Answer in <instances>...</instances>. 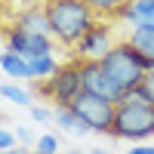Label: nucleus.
I'll return each mask as SVG.
<instances>
[{
	"mask_svg": "<svg viewBox=\"0 0 154 154\" xmlns=\"http://www.w3.org/2000/svg\"><path fill=\"white\" fill-rule=\"evenodd\" d=\"M83 3L96 12V19H108V22H117L120 9L126 6V0H83Z\"/></svg>",
	"mask_w": 154,
	"mask_h": 154,
	"instance_id": "dca6fc26",
	"label": "nucleus"
},
{
	"mask_svg": "<svg viewBox=\"0 0 154 154\" xmlns=\"http://www.w3.org/2000/svg\"><path fill=\"white\" fill-rule=\"evenodd\" d=\"M71 111L80 117L89 133H99V136H111V126H114V111H117V102L111 99H102V96H93L80 89L71 102Z\"/></svg>",
	"mask_w": 154,
	"mask_h": 154,
	"instance_id": "39448f33",
	"label": "nucleus"
},
{
	"mask_svg": "<svg viewBox=\"0 0 154 154\" xmlns=\"http://www.w3.org/2000/svg\"><path fill=\"white\" fill-rule=\"evenodd\" d=\"M126 154H154V145H145V142H142V145H133Z\"/></svg>",
	"mask_w": 154,
	"mask_h": 154,
	"instance_id": "5701e85b",
	"label": "nucleus"
},
{
	"mask_svg": "<svg viewBox=\"0 0 154 154\" xmlns=\"http://www.w3.org/2000/svg\"><path fill=\"white\" fill-rule=\"evenodd\" d=\"M123 40L130 46H136L139 53L154 56V22H142V25H136V28H130V34H126Z\"/></svg>",
	"mask_w": 154,
	"mask_h": 154,
	"instance_id": "f8f14e48",
	"label": "nucleus"
},
{
	"mask_svg": "<svg viewBox=\"0 0 154 154\" xmlns=\"http://www.w3.org/2000/svg\"><path fill=\"white\" fill-rule=\"evenodd\" d=\"M9 25L16 28H25V31H34V34H49V22H46V9L43 3L40 6H25V9H16L12 12ZM53 37V34H49Z\"/></svg>",
	"mask_w": 154,
	"mask_h": 154,
	"instance_id": "1a4fd4ad",
	"label": "nucleus"
},
{
	"mask_svg": "<svg viewBox=\"0 0 154 154\" xmlns=\"http://www.w3.org/2000/svg\"><path fill=\"white\" fill-rule=\"evenodd\" d=\"M139 89H142V93H145V99H148L151 105H154V71H148V74L142 77V83H139Z\"/></svg>",
	"mask_w": 154,
	"mask_h": 154,
	"instance_id": "6ab92c4d",
	"label": "nucleus"
},
{
	"mask_svg": "<svg viewBox=\"0 0 154 154\" xmlns=\"http://www.w3.org/2000/svg\"><path fill=\"white\" fill-rule=\"evenodd\" d=\"M12 16H9V0H0V25L3 22H9Z\"/></svg>",
	"mask_w": 154,
	"mask_h": 154,
	"instance_id": "393cba45",
	"label": "nucleus"
},
{
	"mask_svg": "<svg viewBox=\"0 0 154 154\" xmlns=\"http://www.w3.org/2000/svg\"><path fill=\"white\" fill-rule=\"evenodd\" d=\"M111 136L120 142H145L154 136V105L145 99L142 89H130L114 111V126Z\"/></svg>",
	"mask_w": 154,
	"mask_h": 154,
	"instance_id": "f03ea898",
	"label": "nucleus"
},
{
	"mask_svg": "<svg viewBox=\"0 0 154 154\" xmlns=\"http://www.w3.org/2000/svg\"><path fill=\"white\" fill-rule=\"evenodd\" d=\"M28 71H31V80H46L59 71V59L53 53H43V56H34L28 59Z\"/></svg>",
	"mask_w": 154,
	"mask_h": 154,
	"instance_id": "4468645a",
	"label": "nucleus"
},
{
	"mask_svg": "<svg viewBox=\"0 0 154 154\" xmlns=\"http://www.w3.org/2000/svg\"><path fill=\"white\" fill-rule=\"evenodd\" d=\"M83 89V80H80V62L74 56L68 62H62L59 71L53 77H46V80H34V93L53 102V105H71L74 96Z\"/></svg>",
	"mask_w": 154,
	"mask_h": 154,
	"instance_id": "20e7f679",
	"label": "nucleus"
},
{
	"mask_svg": "<svg viewBox=\"0 0 154 154\" xmlns=\"http://www.w3.org/2000/svg\"><path fill=\"white\" fill-rule=\"evenodd\" d=\"M0 154H34V148H28V145H16V148H6V151H0Z\"/></svg>",
	"mask_w": 154,
	"mask_h": 154,
	"instance_id": "b1692460",
	"label": "nucleus"
},
{
	"mask_svg": "<svg viewBox=\"0 0 154 154\" xmlns=\"http://www.w3.org/2000/svg\"><path fill=\"white\" fill-rule=\"evenodd\" d=\"M86 154H111V151H102V148H93V151H86Z\"/></svg>",
	"mask_w": 154,
	"mask_h": 154,
	"instance_id": "a878e982",
	"label": "nucleus"
},
{
	"mask_svg": "<svg viewBox=\"0 0 154 154\" xmlns=\"http://www.w3.org/2000/svg\"><path fill=\"white\" fill-rule=\"evenodd\" d=\"M16 142H19V139H16V133H12L9 126H3V123H0V151L16 148Z\"/></svg>",
	"mask_w": 154,
	"mask_h": 154,
	"instance_id": "a211bd4d",
	"label": "nucleus"
},
{
	"mask_svg": "<svg viewBox=\"0 0 154 154\" xmlns=\"http://www.w3.org/2000/svg\"><path fill=\"white\" fill-rule=\"evenodd\" d=\"M31 117L37 123H46V120H53V108H46V105H31Z\"/></svg>",
	"mask_w": 154,
	"mask_h": 154,
	"instance_id": "412c9836",
	"label": "nucleus"
},
{
	"mask_svg": "<svg viewBox=\"0 0 154 154\" xmlns=\"http://www.w3.org/2000/svg\"><path fill=\"white\" fill-rule=\"evenodd\" d=\"M46 22L53 40L65 49H74L77 40L86 34V28L96 22V12L89 9L83 0H46Z\"/></svg>",
	"mask_w": 154,
	"mask_h": 154,
	"instance_id": "f257e3e1",
	"label": "nucleus"
},
{
	"mask_svg": "<svg viewBox=\"0 0 154 154\" xmlns=\"http://www.w3.org/2000/svg\"><path fill=\"white\" fill-rule=\"evenodd\" d=\"M99 62H102V71L108 74V80L114 83V89L120 93V99L130 93V89H136L142 83V77H145V68L139 65V49L130 46L126 40L114 43Z\"/></svg>",
	"mask_w": 154,
	"mask_h": 154,
	"instance_id": "7ed1b4c3",
	"label": "nucleus"
},
{
	"mask_svg": "<svg viewBox=\"0 0 154 154\" xmlns=\"http://www.w3.org/2000/svg\"><path fill=\"white\" fill-rule=\"evenodd\" d=\"M53 120H56L65 133H71V136H86V133H89V126L71 111V105H53Z\"/></svg>",
	"mask_w": 154,
	"mask_h": 154,
	"instance_id": "ddd939ff",
	"label": "nucleus"
},
{
	"mask_svg": "<svg viewBox=\"0 0 154 154\" xmlns=\"http://www.w3.org/2000/svg\"><path fill=\"white\" fill-rule=\"evenodd\" d=\"M65 154H86V151H65Z\"/></svg>",
	"mask_w": 154,
	"mask_h": 154,
	"instance_id": "bb28decb",
	"label": "nucleus"
},
{
	"mask_svg": "<svg viewBox=\"0 0 154 154\" xmlns=\"http://www.w3.org/2000/svg\"><path fill=\"white\" fill-rule=\"evenodd\" d=\"M77 62H80V80H83L86 93L102 96V99H111V102H120V93L108 80V74L102 71V62L99 59H77Z\"/></svg>",
	"mask_w": 154,
	"mask_h": 154,
	"instance_id": "6e6552de",
	"label": "nucleus"
},
{
	"mask_svg": "<svg viewBox=\"0 0 154 154\" xmlns=\"http://www.w3.org/2000/svg\"><path fill=\"white\" fill-rule=\"evenodd\" d=\"M0 71H3L9 80H19V83L31 80L28 59H25V56H19V53H12V49H3V53H0Z\"/></svg>",
	"mask_w": 154,
	"mask_h": 154,
	"instance_id": "9b49d317",
	"label": "nucleus"
},
{
	"mask_svg": "<svg viewBox=\"0 0 154 154\" xmlns=\"http://www.w3.org/2000/svg\"><path fill=\"white\" fill-rule=\"evenodd\" d=\"M6 49H12V53H19L25 59H34V56L53 53L56 40L49 34H34V31H25V28L9 25V28H6Z\"/></svg>",
	"mask_w": 154,
	"mask_h": 154,
	"instance_id": "0eeeda50",
	"label": "nucleus"
},
{
	"mask_svg": "<svg viewBox=\"0 0 154 154\" xmlns=\"http://www.w3.org/2000/svg\"><path fill=\"white\" fill-rule=\"evenodd\" d=\"M16 9H25V6H40V3H46V0H9Z\"/></svg>",
	"mask_w": 154,
	"mask_h": 154,
	"instance_id": "4be33fe9",
	"label": "nucleus"
},
{
	"mask_svg": "<svg viewBox=\"0 0 154 154\" xmlns=\"http://www.w3.org/2000/svg\"><path fill=\"white\" fill-rule=\"evenodd\" d=\"M117 22L130 25V28H136L142 22H154V0H126V6L120 9Z\"/></svg>",
	"mask_w": 154,
	"mask_h": 154,
	"instance_id": "9d476101",
	"label": "nucleus"
},
{
	"mask_svg": "<svg viewBox=\"0 0 154 154\" xmlns=\"http://www.w3.org/2000/svg\"><path fill=\"white\" fill-rule=\"evenodd\" d=\"M12 133H16V139H19L22 145H28V148H31V145L37 142V139H34V130H31V126H16Z\"/></svg>",
	"mask_w": 154,
	"mask_h": 154,
	"instance_id": "aec40b11",
	"label": "nucleus"
},
{
	"mask_svg": "<svg viewBox=\"0 0 154 154\" xmlns=\"http://www.w3.org/2000/svg\"><path fill=\"white\" fill-rule=\"evenodd\" d=\"M34 154H59V139H56L53 133L37 136V142H34Z\"/></svg>",
	"mask_w": 154,
	"mask_h": 154,
	"instance_id": "f3484780",
	"label": "nucleus"
},
{
	"mask_svg": "<svg viewBox=\"0 0 154 154\" xmlns=\"http://www.w3.org/2000/svg\"><path fill=\"white\" fill-rule=\"evenodd\" d=\"M0 96H3L6 102H12V105H22V108H31V102H34V93L28 86H22V83H0Z\"/></svg>",
	"mask_w": 154,
	"mask_h": 154,
	"instance_id": "2eb2a0df",
	"label": "nucleus"
},
{
	"mask_svg": "<svg viewBox=\"0 0 154 154\" xmlns=\"http://www.w3.org/2000/svg\"><path fill=\"white\" fill-rule=\"evenodd\" d=\"M114 43H120V40H117V22L96 19V22L86 28V34L77 40V46L71 49V56H74V59H102Z\"/></svg>",
	"mask_w": 154,
	"mask_h": 154,
	"instance_id": "423d86ee",
	"label": "nucleus"
}]
</instances>
